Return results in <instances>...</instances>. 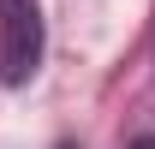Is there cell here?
Wrapping results in <instances>:
<instances>
[{
	"mask_svg": "<svg viewBox=\"0 0 155 149\" xmlns=\"http://www.w3.org/2000/svg\"><path fill=\"white\" fill-rule=\"evenodd\" d=\"M48 54V24H42V0H0V78L6 84H30Z\"/></svg>",
	"mask_w": 155,
	"mask_h": 149,
	"instance_id": "obj_1",
	"label": "cell"
}]
</instances>
